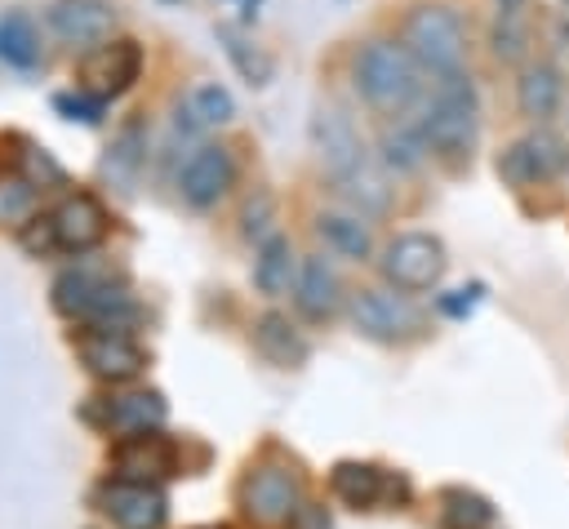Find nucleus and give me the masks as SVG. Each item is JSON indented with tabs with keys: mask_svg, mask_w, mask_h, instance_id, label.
<instances>
[{
	"mask_svg": "<svg viewBox=\"0 0 569 529\" xmlns=\"http://www.w3.org/2000/svg\"><path fill=\"white\" fill-rule=\"evenodd\" d=\"M311 142H316L320 164H325L329 182L338 187V196H347L360 213H387L391 209V182L373 164V156L365 151V138L356 133L351 116L338 102L316 107V116H311Z\"/></svg>",
	"mask_w": 569,
	"mask_h": 529,
	"instance_id": "1",
	"label": "nucleus"
},
{
	"mask_svg": "<svg viewBox=\"0 0 569 529\" xmlns=\"http://www.w3.org/2000/svg\"><path fill=\"white\" fill-rule=\"evenodd\" d=\"M53 307L67 320H80V329H116L129 333L138 325V302L129 298V285L98 262H76L58 271L53 280Z\"/></svg>",
	"mask_w": 569,
	"mask_h": 529,
	"instance_id": "2",
	"label": "nucleus"
},
{
	"mask_svg": "<svg viewBox=\"0 0 569 529\" xmlns=\"http://www.w3.org/2000/svg\"><path fill=\"white\" fill-rule=\"evenodd\" d=\"M107 231H111L107 204L93 191H71L53 209L36 213L18 231V240L36 258H53V253H89V249H98L107 240Z\"/></svg>",
	"mask_w": 569,
	"mask_h": 529,
	"instance_id": "3",
	"label": "nucleus"
},
{
	"mask_svg": "<svg viewBox=\"0 0 569 529\" xmlns=\"http://www.w3.org/2000/svg\"><path fill=\"white\" fill-rule=\"evenodd\" d=\"M427 138V151H436L449 164H467L480 138V98L467 71L440 76L436 80V98L427 107V120L418 124Z\"/></svg>",
	"mask_w": 569,
	"mask_h": 529,
	"instance_id": "4",
	"label": "nucleus"
},
{
	"mask_svg": "<svg viewBox=\"0 0 569 529\" xmlns=\"http://www.w3.org/2000/svg\"><path fill=\"white\" fill-rule=\"evenodd\" d=\"M351 76H356L360 98L373 111H382V116H405L418 102V93H422V67L396 40H369V44H360V53L351 62Z\"/></svg>",
	"mask_w": 569,
	"mask_h": 529,
	"instance_id": "5",
	"label": "nucleus"
},
{
	"mask_svg": "<svg viewBox=\"0 0 569 529\" xmlns=\"http://www.w3.org/2000/svg\"><path fill=\"white\" fill-rule=\"evenodd\" d=\"M405 49L413 53V62L422 71H431L436 80L440 76H453L462 71L467 62V31H462V18L449 9V4H418L405 22Z\"/></svg>",
	"mask_w": 569,
	"mask_h": 529,
	"instance_id": "6",
	"label": "nucleus"
},
{
	"mask_svg": "<svg viewBox=\"0 0 569 529\" xmlns=\"http://www.w3.org/2000/svg\"><path fill=\"white\" fill-rule=\"evenodd\" d=\"M378 267L396 289H431L445 276V244L427 231H405L382 249Z\"/></svg>",
	"mask_w": 569,
	"mask_h": 529,
	"instance_id": "7",
	"label": "nucleus"
},
{
	"mask_svg": "<svg viewBox=\"0 0 569 529\" xmlns=\"http://www.w3.org/2000/svg\"><path fill=\"white\" fill-rule=\"evenodd\" d=\"M76 356L80 365L102 382H129L147 369V351L133 342V333L116 329H76Z\"/></svg>",
	"mask_w": 569,
	"mask_h": 529,
	"instance_id": "8",
	"label": "nucleus"
},
{
	"mask_svg": "<svg viewBox=\"0 0 569 529\" xmlns=\"http://www.w3.org/2000/svg\"><path fill=\"white\" fill-rule=\"evenodd\" d=\"M240 507L249 520L258 525H280V520H293V511L302 507L298 502V476L293 467H280V462H262L244 476L240 485Z\"/></svg>",
	"mask_w": 569,
	"mask_h": 529,
	"instance_id": "9",
	"label": "nucleus"
},
{
	"mask_svg": "<svg viewBox=\"0 0 569 529\" xmlns=\"http://www.w3.org/2000/svg\"><path fill=\"white\" fill-rule=\"evenodd\" d=\"M565 169H569V147H565L551 129H533V133H525L520 142H511V147L498 156V173H502L511 187L547 182V178H560Z\"/></svg>",
	"mask_w": 569,
	"mask_h": 529,
	"instance_id": "10",
	"label": "nucleus"
},
{
	"mask_svg": "<svg viewBox=\"0 0 569 529\" xmlns=\"http://www.w3.org/2000/svg\"><path fill=\"white\" fill-rule=\"evenodd\" d=\"M164 413H169V409H164L160 391H120V396H107V400L84 405V418H89L93 427H102L107 436H120V440L160 431Z\"/></svg>",
	"mask_w": 569,
	"mask_h": 529,
	"instance_id": "11",
	"label": "nucleus"
},
{
	"mask_svg": "<svg viewBox=\"0 0 569 529\" xmlns=\"http://www.w3.org/2000/svg\"><path fill=\"white\" fill-rule=\"evenodd\" d=\"M138 76H142V44L129 40V36L98 44V49L84 53V62H80V89L98 93L102 102H107V98H120Z\"/></svg>",
	"mask_w": 569,
	"mask_h": 529,
	"instance_id": "12",
	"label": "nucleus"
},
{
	"mask_svg": "<svg viewBox=\"0 0 569 529\" xmlns=\"http://www.w3.org/2000/svg\"><path fill=\"white\" fill-rule=\"evenodd\" d=\"M49 31L71 49H98L116 31L111 0H53L49 4Z\"/></svg>",
	"mask_w": 569,
	"mask_h": 529,
	"instance_id": "13",
	"label": "nucleus"
},
{
	"mask_svg": "<svg viewBox=\"0 0 569 529\" xmlns=\"http://www.w3.org/2000/svg\"><path fill=\"white\" fill-rule=\"evenodd\" d=\"M231 178H236L231 151H227L222 142H204V147H196V151L187 156V164H182V173H178V191H182V200H187L191 209H209V204H218V200L227 196Z\"/></svg>",
	"mask_w": 569,
	"mask_h": 529,
	"instance_id": "14",
	"label": "nucleus"
},
{
	"mask_svg": "<svg viewBox=\"0 0 569 529\" xmlns=\"http://www.w3.org/2000/svg\"><path fill=\"white\" fill-rule=\"evenodd\" d=\"M351 320L365 338H378V342H400L418 329V311L387 289H360L351 298Z\"/></svg>",
	"mask_w": 569,
	"mask_h": 529,
	"instance_id": "15",
	"label": "nucleus"
},
{
	"mask_svg": "<svg viewBox=\"0 0 569 529\" xmlns=\"http://www.w3.org/2000/svg\"><path fill=\"white\" fill-rule=\"evenodd\" d=\"M116 462V480H138V485H156L164 476L178 471V449L173 440H164L160 431H147V436H129L116 445L111 453Z\"/></svg>",
	"mask_w": 569,
	"mask_h": 529,
	"instance_id": "16",
	"label": "nucleus"
},
{
	"mask_svg": "<svg viewBox=\"0 0 569 529\" xmlns=\"http://www.w3.org/2000/svg\"><path fill=\"white\" fill-rule=\"evenodd\" d=\"M98 502L120 529H160L164 525V493L156 485L111 480L98 489Z\"/></svg>",
	"mask_w": 569,
	"mask_h": 529,
	"instance_id": "17",
	"label": "nucleus"
},
{
	"mask_svg": "<svg viewBox=\"0 0 569 529\" xmlns=\"http://www.w3.org/2000/svg\"><path fill=\"white\" fill-rule=\"evenodd\" d=\"M329 485H333V493L347 502V507H378L382 498H405L409 489H405V480H391V476H382L378 467H369V462H338L333 467V476H329Z\"/></svg>",
	"mask_w": 569,
	"mask_h": 529,
	"instance_id": "18",
	"label": "nucleus"
},
{
	"mask_svg": "<svg viewBox=\"0 0 569 529\" xmlns=\"http://www.w3.org/2000/svg\"><path fill=\"white\" fill-rule=\"evenodd\" d=\"M142 164H147V124H142V116H129L102 156V178L120 191H133Z\"/></svg>",
	"mask_w": 569,
	"mask_h": 529,
	"instance_id": "19",
	"label": "nucleus"
},
{
	"mask_svg": "<svg viewBox=\"0 0 569 529\" xmlns=\"http://www.w3.org/2000/svg\"><path fill=\"white\" fill-rule=\"evenodd\" d=\"M293 302L307 320H329L338 311V276L325 258H302L293 280Z\"/></svg>",
	"mask_w": 569,
	"mask_h": 529,
	"instance_id": "20",
	"label": "nucleus"
},
{
	"mask_svg": "<svg viewBox=\"0 0 569 529\" xmlns=\"http://www.w3.org/2000/svg\"><path fill=\"white\" fill-rule=\"evenodd\" d=\"M0 62L13 71H31L40 62V31L27 9H4L0 13Z\"/></svg>",
	"mask_w": 569,
	"mask_h": 529,
	"instance_id": "21",
	"label": "nucleus"
},
{
	"mask_svg": "<svg viewBox=\"0 0 569 529\" xmlns=\"http://www.w3.org/2000/svg\"><path fill=\"white\" fill-rule=\"evenodd\" d=\"M231 116H236V98H231V89H222L218 80H204V84L187 89V98L178 102V124H182V129L227 124Z\"/></svg>",
	"mask_w": 569,
	"mask_h": 529,
	"instance_id": "22",
	"label": "nucleus"
},
{
	"mask_svg": "<svg viewBox=\"0 0 569 529\" xmlns=\"http://www.w3.org/2000/svg\"><path fill=\"white\" fill-rule=\"evenodd\" d=\"M253 342H258V351H262L271 365H280V369H293V365L307 360V342H302V333H298V329L289 325V316H280V311L258 316V325H253Z\"/></svg>",
	"mask_w": 569,
	"mask_h": 529,
	"instance_id": "23",
	"label": "nucleus"
},
{
	"mask_svg": "<svg viewBox=\"0 0 569 529\" xmlns=\"http://www.w3.org/2000/svg\"><path fill=\"white\" fill-rule=\"evenodd\" d=\"M516 102H520V116L547 120L560 107V76H556V67H547V62L525 67V76L516 80Z\"/></svg>",
	"mask_w": 569,
	"mask_h": 529,
	"instance_id": "24",
	"label": "nucleus"
},
{
	"mask_svg": "<svg viewBox=\"0 0 569 529\" xmlns=\"http://www.w3.org/2000/svg\"><path fill=\"white\" fill-rule=\"evenodd\" d=\"M289 280H293V249L284 236H267L253 258V285H258V293L280 298L289 289Z\"/></svg>",
	"mask_w": 569,
	"mask_h": 529,
	"instance_id": "25",
	"label": "nucleus"
},
{
	"mask_svg": "<svg viewBox=\"0 0 569 529\" xmlns=\"http://www.w3.org/2000/svg\"><path fill=\"white\" fill-rule=\"evenodd\" d=\"M316 231L325 236L329 249H338L342 258H356V262L369 258V249H373V236L360 222V213H320L316 218Z\"/></svg>",
	"mask_w": 569,
	"mask_h": 529,
	"instance_id": "26",
	"label": "nucleus"
},
{
	"mask_svg": "<svg viewBox=\"0 0 569 529\" xmlns=\"http://www.w3.org/2000/svg\"><path fill=\"white\" fill-rule=\"evenodd\" d=\"M218 40H222V49H227L231 67H236V71H240V76H244L253 89H262V84L271 80V71H276V67H271V58H267L258 44H249V40H244L236 27H218Z\"/></svg>",
	"mask_w": 569,
	"mask_h": 529,
	"instance_id": "27",
	"label": "nucleus"
},
{
	"mask_svg": "<svg viewBox=\"0 0 569 529\" xmlns=\"http://www.w3.org/2000/svg\"><path fill=\"white\" fill-rule=\"evenodd\" d=\"M440 502H445V507H440V516H445V525H449V529H485V525L493 520V507H489L480 493L449 489Z\"/></svg>",
	"mask_w": 569,
	"mask_h": 529,
	"instance_id": "28",
	"label": "nucleus"
},
{
	"mask_svg": "<svg viewBox=\"0 0 569 529\" xmlns=\"http://www.w3.org/2000/svg\"><path fill=\"white\" fill-rule=\"evenodd\" d=\"M382 151H387L391 169H418L422 156H427V138H422V129H387Z\"/></svg>",
	"mask_w": 569,
	"mask_h": 529,
	"instance_id": "29",
	"label": "nucleus"
},
{
	"mask_svg": "<svg viewBox=\"0 0 569 529\" xmlns=\"http://www.w3.org/2000/svg\"><path fill=\"white\" fill-rule=\"evenodd\" d=\"M53 111H62L67 120H84V124H98L107 102L89 89H67V93H53Z\"/></svg>",
	"mask_w": 569,
	"mask_h": 529,
	"instance_id": "30",
	"label": "nucleus"
},
{
	"mask_svg": "<svg viewBox=\"0 0 569 529\" xmlns=\"http://www.w3.org/2000/svg\"><path fill=\"white\" fill-rule=\"evenodd\" d=\"M493 53H498L502 62H516V58L525 53V27H520L516 13H502V18H498V27H493Z\"/></svg>",
	"mask_w": 569,
	"mask_h": 529,
	"instance_id": "31",
	"label": "nucleus"
},
{
	"mask_svg": "<svg viewBox=\"0 0 569 529\" xmlns=\"http://www.w3.org/2000/svg\"><path fill=\"white\" fill-rule=\"evenodd\" d=\"M476 302H480V285H467V289L445 293V298H440V311H449V316H467Z\"/></svg>",
	"mask_w": 569,
	"mask_h": 529,
	"instance_id": "32",
	"label": "nucleus"
},
{
	"mask_svg": "<svg viewBox=\"0 0 569 529\" xmlns=\"http://www.w3.org/2000/svg\"><path fill=\"white\" fill-rule=\"evenodd\" d=\"M289 529H329V516H325V507H311V502H302V507L293 511Z\"/></svg>",
	"mask_w": 569,
	"mask_h": 529,
	"instance_id": "33",
	"label": "nucleus"
},
{
	"mask_svg": "<svg viewBox=\"0 0 569 529\" xmlns=\"http://www.w3.org/2000/svg\"><path fill=\"white\" fill-rule=\"evenodd\" d=\"M267 213H271V200H267V196H258V209H253V204H244V236L262 231V222H258V218H267Z\"/></svg>",
	"mask_w": 569,
	"mask_h": 529,
	"instance_id": "34",
	"label": "nucleus"
},
{
	"mask_svg": "<svg viewBox=\"0 0 569 529\" xmlns=\"http://www.w3.org/2000/svg\"><path fill=\"white\" fill-rule=\"evenodd\" d=\"M498 4H502V13H520V4H525V0H498Z\"/></svg>",
	"mask_w": 569,
	"mask_h": 529,
	"instance_id": "35",
	"label": "nucleus"
},
{
	"mask_svg": "<svg viewBox=\"0 0 569 529\" xmlns=\"http://www.w3.org/2000/svg\"><path fill=\"white\" fill-rule=\"evenodd\" d=\"M164 4H178V0H164Z\"/></svg>",
	"mask_w": 569,
	"mask_h": 529,
	"instance_id": "36",
	"label": "nucleus"
}]
</instances>
